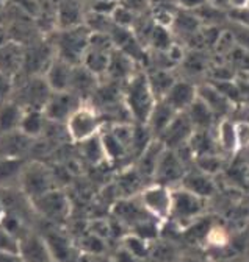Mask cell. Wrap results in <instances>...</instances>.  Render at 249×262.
Listing matches in <instances>:
<instances>
[{"mask_svg": "<svg viewBox=\"0 0 249 262\" xmlns=\"http://www.w3.org/2000/svg\"><path fill=\"white\" fill-rule=\"evenodd\" d=\"M137 72H138L137 62L130 56H127L126 53H122L116 49L111 52L110 68L107 72V77L110 78V81H114L124 86Z\"/></svg>", "mask_w": 249, "mask_h": 262, "instance_id": "d6986e66", "label": "cell"}, {"mask_svg": "<svg viewBox=\"0 0 249 262\" xmlns=\"http://www.w3.org/2000/svg\"><path fill=\"white\" fill-rule=\"evenodd\" d=\"M17 254L24 262H55L44 236L28 231L17 241Z\"/></svg>", "mask_w": 249, "mask_h": 262, "instance_id": "30bf717a", "label": "cell"}, {"mask_svg": "<svg viewBox=\"0 0 249 262\" xmlns=\"http://www.w3.org/2000/svg\"><path fill=\"white\" fill-rule=\"evenodd\" d=\"M83 105V102L72 92H52L44 106V114L50 122H68L69 117Z\"/></svg>", "mask_w": 249, "mask_h": 262, "instance_id": "9c48e42d", "label": "cell"}, {"mask_svg": "<svg viewBox=\"0 0 249 262\" xmlns=\"http://www.w3.org/2000/svg\"><path fill=\"white\" fill-rule=\"evenodd\" d=\"M89 36L91 31L86 25L63 30L60 33V38L56 39V58L72 66H80L83 55L89 46Z\"/></svg>", "mask_w": 249, "mask_h": 262, "instance_id": "5b68a950", "label": "cell"}, {"mask_svg": "<svg viewBox=\"0 0 249 262\" xmlns=\"http://www.w3.org/2000/svg\"><path fill=\"white\" fill-rule=\"evenodd\" d=\"M96 262H114L111 256H96Z\"/></svg>", "mask_w": 249, "mask_h": 262, "instance_id": "7bdbcfd3", "label": "cell"}, {"mask_svg": "<svg viewBox=\"0 0 249 262\" xmlns=\"http://www.w3.org/2000/svg\"><path fill=\"white\" fill-rule=\"evenodd\" d=\"M0 262H24L17 251H0Z\"/></svg>", "mask_w": 249, "mask_h": 262, "instance_id": "ab89813d", "label": "cell"}, {"mask_svg": "<svg viewBox=\"0 0 249 262\" xmlns=\"http://www.w3.org/2000/svg\"><path fill=\"white\" fill-rule=\"evenodd\" d=\"M47 117L43 110H25L19 131L30 139L40 138L46 129Z\"/></svg>", "mask_w": 249, "mask_h": 262, "instance_id": "83f0119b", "label": "cell"}, {"mask_svg": "<svg viewBox=\"0 0 249 262\" xmlns=\"http://www.w3.org/2000/svg\"><path fill=\"white\" fill-rule=\"evenodd\" d=\"M121 248H124L126 251H129L130 254L143 259V260H149L150 257V251H152V242L133 234V233H126L124 237H121Z\"/></svg>", "mask_w": 249, "mask_h": 262, "instance_id": "4dcf8cb0", "label": "cell"}, {"mask_svg": "<svg viewBox=\"0 0 249 262\" xmlns=\"http://www.w3.org/2000/svg\"><path fill=\"white\" fill-rule=\"evenodd\" d=\"M174 2L179 7V10L196 13L201 8H204L205 5H208L210 0H174Z\"/></svg>", "mask_w": 249, "mask_h": 262, "instance_id": "8d00e7d4", "label": "cell"}, {"mask_svg": "<svg viewBox=\"0 0 249 262\" xmlns=\"http://www.w3.org/2000/svg\"><path fill=\"white\" fill-rule=\"evenodd\" d=\"M99 88V78L96 75H92L89 71H86L83 66H75L72 72V80H71V89L74 95H77L80 100L83 102V98L92 97L94 92Z\"/></svg>", "mask_w": 249, "mask_h": 262, "instance_id": "44dd1931", "label": "cell"}, {"mask_svg": "<svg viewBox=\"0 0 249 262\" xmlns=\"http://www.w3.org/2000/svg\"><path fill=\"white\" fill-rule=\"evenodd\" d=\"M138 199L152 219L162 223H166L171 219L174 203L173 187L159 183H150L141 189V192L138 193Z\"/></svg>", "mask_w": 249, "mask_h": 262, "instance_id": "277c9868", "label": "cell"}, {"mask_svg": "<svg viewBox=\"0 0 249 262\" xmlns=\"http://www.w3.org/2000/svg\"><path fill=\"white\" fill-rule=\"evenodd\" d=\"M150 86L154 89V94L157 95L159 100L168 94V91L173 88V84L177 81V78L173 75L171 69H155L154 72L147 74Z\"/></svg>", "mask_w": 249, "mask_h": 262, "instance_id": "1f68e13d", "label": "cell"}, {"mask_svg": "<svg viewBox=\"0 0 249 262\" xmlns=\"http://www.w3.org/2000/svg\"><path fill=\"white\" fill-rule=\"evenodd\" d=\"M66 133L68 138L75 142L82 144L85 141H89L102 133L105 128L101 113L92 106L83 103L66 122Z\"/></svg>", "mask_w": 249, "mask_h": 262, "instance_id": "7a4b0ae2", "label": "cell"}, {"mask_svg": "<svg viewBox=\"0 0 249 262\" xmlns=\"http://www.w3.org/2000/svg\"><path fill=\"white\" fill-rule=\"evenodd\" d=\"M185 114L191 120L195 129H215V126L218 125L216 116L199 97H198V100L185 111Z\"/></svg>", "mask_w": 249, "mask_h": 262, "instance_id": "484cf974", "label": "cell"}, {"mask_svg": "<svg viewBox=\"0 0 249 262\" xmlns=\"http://www.w3.org/2000/svg\"><path fill=\"white\" fill-rule=\"evenodd\" d=\"M179 187L188 190L198 196H202L205 200H210L216 192L215 177H210V175L198 170L196 167H193L191 170H186Z\"/></svg>", "mask_w": 249, "mask_h": 262, "instance_id": "e0dca14e", "label": "cell"}, {"mask_svg": "<svg viewBox=\"0 0 249 262\" xmlns=\"http://www.w3.org/2000/svg\"><path fill=\"white\" fill-rule=\"evenodd\" d=\"M113 215L119 225L129 228V231L133 229L137 225H140L141 222L152 219L147 214V211L143 208L138 195L137 196H124V199H119L118 202H114Z\"/></svg>", "mask_w": 249, "mask_h": 262, "instance_id": "8fae6325", "label": "cell"}, {"mask_svg": "<svg viewBox=\"0 0 249 262\" xmlns=\"http://www.w3.org/2000/svg\"><path fill=\"white\" fill-rule=\"evenodd\" d=\"M111 257L114 259V262H147V260H143V259L130 254L129 251H126V250L121 248V247L111 254Z\"/></svg>", "mask_w": 249, "mask_h": 262, "instance_id": "f35d334b", "label": "cell"}, {"mask_svg": "<svg viewBox=\"0 0 249 262\" xmlns=\"http://www.w3.org/2000/svg\"><path fill=\"white\" fill-rule=\"evenodd\" d=\"M101 139H102V145L105 150V156L107 161H121L127 156H132L129 148L124 145L122 141L118 139V136L113 133L110 128H104L101 133Z\"/></svg>", "mask_w": 249, "mask_h": 262, "instance_id": "f1b7e54d", "label": "cell"}, {"mask_svg": "<svg viewBox=\"0 0 249 262\" xmlns=\"http://www.w3.org/2000/svg\"><path fill=\"white\" fill-rule=\"evenodd\" d=\"M226 159L221 153H210L195 158V167L210 177L220 175L226 167Z\"/></svg>", "mask_w": 249, "mask_h": 262, "instance_id": "d6a6232c", "label": "cell"}, {"mask_svg": "<svg viewBox=\"0 0 249 262\" xmlns=\"http://www.w3.org/2000/svg\"><path fill=\"white\" fill-rule=\"evenodd\" d=\"M75 66L55 58L50 61L49 68L46 69V81L52 92H68L71 89V80Z\"/></svg>", "mask_w": 249, "mask_h": 262, "instance_id": "9a60e30c", "label": "cell"}, {"mask_svg": "<svg viewBox=\"0 0 249 262\" xmlns=\"http://www.w3.org/2000/svg\"><path fill=\"white\" fill-rule=\"evenodd\" d=\"M110 58H111V52L88 47V50L83 55L82 66L86 71H89L92 75H96L98 78H101L104 75L107 77V72L110 68Z\"/></svg>", "mask_w": 249, "mask_h": 262, "instance_id": "cb8c5ba5", "label": "cell"}, {"mask_svg": "<svg viewBox=\"0 0 249 262\" xmlns=\"http://www.w3.org/2000/svg\"><path fill=\"white\" fill-rule=\"evenodd\" d=\"M22 62H24L22 52L19 50L17 46L8 42L0 46V72L10 77L13 72H16L21 68Z\"/></svg>", "mask_w": 249, "mask_h": 262, "instance_id": "f546056e", "label": "cell"}, {"mask_svg": "<svg viewBox=\"0 0 249 262\" xmlns=\"http://www.w3.org/2000/svg\"><path fill=\"white\" fill-rule=\"evenodd\" d=\"M19 184L30 202L55 189V180L52 172L40 162H32L24 167Z\"/></svg>", "mask_w": 249, "mask_h": 262, "instance_id": "52a82bcc", "label": "cell"}, {"mask_svg": "<svg viewBox=\"0 0 249 262\" xmlns=\"http://www.w3.org/2000/svg\"><path fill=\"white\" fill-rule=\"evenodd\" d=\"M25 110L17 102H7L0 105V135L19 131Z\"/></svg>", "mask_w": 249, "mask_h": 262, "instance_id": "603a6c76", "label": "cell"}, {"mask_svg": "<svg viewBox=\"0 0 249 262\" xmlns=\"http://www.w3.org/2000/svg\"><path fill=\"white\" fill-rule=\"evenodd\" d=\"M7 214V211H5V206H4V203L0 202V220H2V217Z\"/></svg>", "mask_w": 249, "mask_h": 262, "instance_id": "f6af8a7d", "label": "cell"}, {"mask_svg": "<svg viewBox=\"0 0 249 262\" xmlns=\"http://www.w3.org/2000/svg\"><path fill=\"white\" fill-rule=\"evenodd\" d=\"M7 44V35H5V31L0 28V46H4Z\"/></svg>", "mask_w": 249, "mask_h": 262, "instance_id": "ee69618b", "label": "cell"}, {"mask_svg": "<svg viewBox=\"0 0 249 262\" xmlns=\"http://www.w3.org/2000/svg\"><path fill=\"white\" fill-rule=\"evenodd\" d=\"M227 5L232 10H243L249 8V0H227Z\"/></svg>", "mask_w": 249, "mask_h": 262, "instance_id": "60d3db41", "label": "cell"}, {"mask_svg": "<svg viewBox=\"0 0 249 262\" xmlns=\"http://www.w3.org/2000/svg\"><path fill=\"white\" fill-rule=\"evenodd\" d=\"M177 262H202V260H199V259H196V257L185 256V257H179V259H177Z\"/></svg>", "mask_w": 249, "mask_h": 262, "instance_id": "b9f144b4", "label": "cell"}, {"mask_svg": "<svg viewBox=\"0 0 249 262\" xmlns=\"http://www.w3.org/2000/svg\"><path fill=\"white\" fill-rule=\"evenodd\" d=\"M122 98L133 123L146 125L154 106L159 98L154 94L149 77L146 72L138 71L126 84L122 86Z\"/></svg>", "mask_w": 249, "mask_h": 262, "instance_id": "6da1fadb", "label": "cell"}, {"mask_svg": "<svg viewBox=\"0 0 249 262\" xmlns=\"http://www.w3.org/2000/svg\"><path fill=\"white\" fill-rule=\"evenodd\" d=\"M193 133H195V126L188 119V116L185 113H179L159 139L163 142V145L168 150H177L188 144Z\"/></svg>", "mask_w": 249, "mask_h": 262, "instance_id": "7c38bea8", "label": "cell"}, {"mask_svg": "<svg viewBox=\"0 0 249 262\" xmlns=\"http://www.w3.org/2000/svg\"><path fill=\"white\" fill-rule=\"evenodd\" d=\"M235 129H237L238 148L240 151H246L249 148V120H237Z\"/></svg>", "mask_w": 249, "mask_h": 262, "instance_id": "d590c367", "label": "cell"}, {"mask_svg": "<svg viewBox=\"0 0 249 262\" xmlns=\"http://www.w3.org/2000/svg\"><path fill=\"white\" fill-rule=\"evenodd\" d=\"M207 203L208 200L202 199V196H198L182 187H176L173 214L169 220L174 223L176 228L186 229L202 217V214L205 212Z\"/></svg>", "mask_w": 249, "mask_h": 262, "instance_id": "3957f363", "label": "cell"}, {"mask_svg": "<svg viewBox=\"0 0 249 262\" xmlns=\"http://www.w3.org/2000/svg\"><path fill=\"white\" fill-rule=\"evenodd\" d=\"M215 136H216V142H218V150H220V153L224 158L229 159L240 153L234 120L224 119L221 122H218V125L215 126Z\"/></svg>", "mask_w": 249, "mask_h": 262, "instance_id": "ffe728a7", "label": "cell"}, {"mask_svg": "<svg viewBox=\"0 0 249 262\" xmlns=\"http://www.w3.org/2000/svg\"><path fill=\"white\" fill-rule=\"evenodd\" d=\"M198 89H199V98L212 110L218 122L229 119V114L234 108V102L229 97H226L221 91H218L213 84H204Z\"/></svg>", "mask_w": 249, "mask_h": 262, "instance_id": "2e32d148", "label": "cell"}, {"mask_svg": "<svg viewBox=\"0 0 249 262\" xmlns=\"http://www.w3.org/2000/svg\"><path fill=\"white\" fill-rule=\"evenodd\" d=\"M24 164L19 158H0V186H8L14 180H21Z\"/></svg>", "mask_w": 249, "mask_h": 262, "instance_id": "836d02e7", "label": "cell"}, {"mask_svg": "<svg viewBox=\"0 0 249 262\" xmlns=\"http://www.w3.org/2000/svg\"><path fill=\"white\" fill-rule=\"evenodd\" d=\"M85 14L79 0H65L58 10V24L63 30L83 25Z\"/></svg>", "mask_w": 249, "mask_h": 262, "instance_id": "4316f807", "label": "cell"}, {"mask_svg": "<svg viewBox=\"0 0 249 262\" xmlns=\"http://www.w3.org/2000/svg\"><path fill=\"white\" fill-rule=\"evenodd\" d=\"M186 164L182 161V158L177 155V151L174 150H165L157 170H155L154 175V183H159V184H165L168 187H179L185 173H186Z\"/></svg>", "mask_w": 249, "mask_h": 262, "instance_id": "ba28073f", "label": "cell"}, {"mask_svg": "<svg viewBox=\"0 0 249 262\" xmlns=\"http://www.w3.org/2000/svg\"><path fill=\"white\" fill-rule=\"evenodd\" d=\"M11 94V81L10 77L0 72V105L8 102V97Z\"/></svg>", "mask_w": 249, "mask_h": 262, "instance_id": "74e56055", "label": "cell"}, {"mask_svg": "<svg viewBox=\"0 0 249 262\" xmlns=\"http://www.w3.org/2000/svg\"><path fill=\"white\" fill-rule=\"evenodd\" d=\"M165 150H166V147L163 145V142L160 139H154L144 148V151L135 159L133 166L147 184L154 183L155 170H157V166H159V162H160Z\"/></svg>", "mask_w": 249, "mask_h": 262, "instance_id": "5bb4252c", "label": "cell"}, {"mask_svg": "<svg viewBox=\"0 0 249 262\" xmlns=\"http://www.w3.org/2000/svg\"><path fill=\"white\" fill-rule=\"evenodd\" d=\"M177 114L179 113L176 110H173L165 100L157 102V105L154 106L152 114H150V117H149V120L146 123L155 139H159L165 133V129L169 126V123L174 120V117Z\"/></svg>", "mask_w": 249, "mask_h": 262, "instance_id": "7402d4cb", "label": "cell"}, {"mask_svg": "<svg viewBox=\"0 0 249 262\" xmlns=\"http://www.w3.org/2000/svg\"><path fill=\"white\" fill-rule=\"evenodd\" d=\"M32 206L41 217L55 225L66 222L71 215V202L68 195L58 187L38 196L36 200L32 202Z\"/></svg>", "mask_w": 249, "mask_h": 262, "instance_id": "8992f818", "label": "cell"}, {"mask_svg": "<svg viewBox=\"0 0 249 262\" xmlns=\"http://www.w3.org/2000/svg\"><path fill=\"white\" fill-rule=\"evenodd\" d=\"M188 147L195 155V158L210 153H220L215 129H195L193 136L188 141Z\"/></svg>", "mask_w": 249, "mask_h": 262, "instance_id": "d4e9b609", "label": "cell"}, {"mask_svg": "<svg viewBox=\"0 0 249 262\" xmlns=\"http://www.w3.org/2000/svg\"><path fill=\"white\" fill-rule=\"evenodd\" d=\"M52 95L46 78H32L22 88L24 110H44Z\"/></svg>", "mask_w": 249, "mask_h": 262, "instance_id": "ac0fdd59", "label": "cell"}, {"mask_svg": "<svg viewBox=\"0 0 249 262\" xmlns=\"http://www.w3.org/2000/svg\"><path fill=\"white\" fill-rule=\"evenodd\" d=\"M79 145L82 147V153H83L85 159L89 161L91 164H99L102 161H107L101 135L96 136V138H92V139H89V141H85V142H82Z\"/></svg>", "mask_w": 249, "mask_h": 262, "instance_id": "e575fe53", "label": "cell"}, {"mask_svg": "<svg viewBox=\"0 0 249 262\" xmlns=\"http://www.w3.org/2000/svg\"><path fill=\"white\" fill-rule=\"evenodd\" d=\"M199 97V89L188 80H179L173 84L168 94L162 98L177 113H185Z\"/></svg>", "mask_w": 249, "mask_h": 262, "instance_id": "4fadbf2b", "label": "cell"}]
</instances>
